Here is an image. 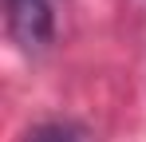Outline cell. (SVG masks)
<instances>
[{"label": "cell", "instance_id": "7a4b0ae2", "mask_svg": "<svg viewBox=\"0 0 146 142\" xmlns=\"http://www.w3.org/2000/svg\"><path fill=\"white\" fill-rule=\"evenodd\" d=\"M28 142H83V134L71 122H44L28 134Z\"/></svg>", "mask_w": 146, "mask_h": 142}, {"label": "cell", "instance_id": "6da1fadb", "mask_svg": "<svg viewBox=\"0 0 146 142\" xmlns=\"http://www.w3.org/2000/svg\"><path fill=\"white\" fill-rule=\"evenodd\" d=\"M51 32H55V12H51V0H8V36L12 44L36 55L51 44Z\"/></svg>", "mask_w": 146, "mask_h": 142}]
</instances>
